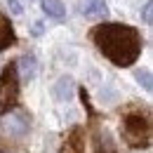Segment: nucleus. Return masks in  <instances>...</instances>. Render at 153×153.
<instances>
[{
  "mask_svg": "<svg viewBox=\"0 0 153 153\" xmlns=\"http://www.w3.org/2000/svg\"><path fill=\"white\" fill-rule=\"evenodd\" d=\"M123 134H125V141H127L130 146H134V149L149 146V141H151L149 118H144L141 113L125 115V120H123Z\"/></svg>",
  "mask_w": 153,
  "mask_h": 153,
  "instance_id": "3",
  "label": "nucleus"
},
{
  "mask_svg": "<svg viewBox=\"0 0 153 153\" xmlns=\"http://www.w3.org/2000/svg\"><path fill=\"white\" fill-rule=\"evenodd\" d=\"M7 7H10L12 14H21V12H24V7H21L19 0H7Z\"/></svg>",
  "mask_w": 153,
  "mask_h": 153,
  "instance_id": "12",
  "label": "nucleus"
},
{
  "mask_svg": "<svg viewBox=\"0 0 153 153\" xmlns=\"http://www.w3.org/2000/svg\"><path fill=\"white\" fill-rule=\"evenodd\" d=\"M42 12H45L50 19L61 21L66 17V5H64L61 0H42Z\"/></svg>",
  "mask_w": 153,
  "mask_h": 153,
  "instance_id": "7",
  "label": "nucleus"
},
{
  "mask_svg": "<svg viewBox=\"0 0 153 153\" xmlns=\"http://www.w3.org/2000/svg\"><path fill=\"white\" fill-rule=\"evenodd\" d=\"M92 40L115 66H132L141 54V38L137 28L125 24H101L92 31Z\"/></svg>",
  "mask_w": 153,
  "mask_h": 153,
  "instance_id": "1",
  "label": "nucleus"
},
{
  "mask_svg": "<svg viewBox=\"0 0 153 153\" xmlns=\"http://www.w3.org/2000/svg\"><path fill=\"white\" fill-rule=\"evenodd\" d=\"M31 31H33V36H42V21H36Z\"/></svg>",
  "mask_w": 153,
  "mask_h": 153,
  "instance_id": "13",
  "label": "nucleus"
},
{
  "mask_svg": "<svg viewBox=\"0 0 153 153\" xmlns=\"http://www.w3.org/2000/svg\"><path fill=\"white\" fill-rule=\"evenodd\" d=\"M2 125H5V132L10 134V137H24V134L28 132V118L21 113V111H10V113L5 115Z\"/></svg>",
  "mask_w": 153,
  "mask_h": 153,
  "instance_id": "4",
  "label": "nucleus"
},
{
  "mask_svg": "<svg viewBox=\"0 0 153 153\" xmlns=\"http://www.w3.org/2000/svg\"><path fill=\"white\" fill-rule=\"evenodd\" d=\"M36 71H38V61L33 54H24V57L17 61V73H21L24 80H33L36 78Z\"/></svg>",
  "mask_w": 153,
  "mask_h": 153,
  "instance_id": "6",
  "label": "nucleus"
},
{
  "mask_svg": "<svg viewBox=\"0 0 153 153\" xmlns=\"http://www.w3.org/2000/svg\"><path fill=\"white\" fill-rule=\"evenodd\" d=\"M134 78L139 80V85H141V87H144L146 92H151V90H153V82H151V71H149V68H137V71H134Z\"/></svg>",
  "mask_w": 153,
  "mask_h": 153,
  "instance_id": "10",
  "label": "nucleus"
},
{
  "mask_svg": "<svg viewBox=\"0 0 153 153\" xmlns=\"http://www.w3.org/2000/svg\"><path fill=\"white\" fill-rule=\"evenodd\" d=\"M80 12L90 19H99V17H106L108 12V5L106 0H82L80 2Z\"/></svg>",
  "mask_w": 153,
  "mask_h": 153,
  "instance_id": "5",
  "label": "nucleus"
},
{
  "mask_svg": "<svg viewBox=\"0 0 153 153\" xmlns=\"http://www.w3.org/2000/svg\"><path fill=\"white\" fill-rule=\"evenodd\" d=\"M151 7H153V2L149 0V2L144 5V10H141V17H144V24H146V26H151V24H153V17H151Z\"/></svg>",
  "mask_w": 153,
  "mask_h": 153,
  "instance_id": "11",
  "label": "nucleus"
},
{
  "mask_svg": "<svg viewBox=\"0 0 153 153\" xmlns=\"http://www.w3.org/2000/svg\"><path fill=\"white\" fill-rule=\"evenodd\" d=\"M19 99V73L17 64H7L0 73V115L14 111Z\"/></svg>",
  "mask_w": 153,
  "mask_h": 153,
  "instance_id": "2",
  "label": "nucleus"
},
{
  "mask_svg": "<svg viewBox=\"0 0 153 153\" xmlns=\"http://www.w3.org/2000/svg\"><path fill=\"white\" fill-rule=\"evenodd\" d=\"M54 94H57L59 101H66V99H71V94H73V80L68 76L59 78L57 87H54Z\"/></svg>",
  "mask_w": 153,
  "mask_h": 153,
  "instance_id": "9",
  "label": "nucleus"
},
{
  "mask_svg": "<svg viewBox=\"0 0 153 153\" xmlns=\"http://www.w3.org/2000/svg\"><path fill=\"white\" fill-rule=\"evenodd\" d=\"M14 31H12V24L5 19V17H0V52L5 50V47H10V45H14Z\"/></svg>",
  "mask_w": 153,
  "mask_h": 153,
  "instance_id": "8",
  "label": "nucleus"
}]
</instances>
